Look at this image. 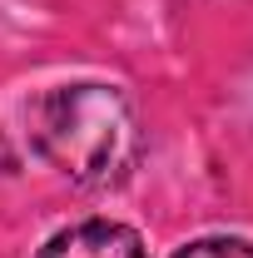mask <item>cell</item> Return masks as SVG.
<instances>
[{
	"instance_id": "1",
	"label": "cell",
	"mask_w": 253,
	"mask_h": 258,
	"mask_svg": "<svg viewBox=\"0 0 253 258\" xmlns=\"http://www.w3.org/2000/svg\"><path fill=\"white\" fill-rule=\"evenodd\" d=\"M30 144L75 184H119L139 159V124L119 90L60 85L30 104Z\"/></svg>"
},
{
	"instance_id": "3",
	"label": "cell",
	"mask_w": 253,
	"mask_h": 258,
	"mask_svg": "<svg viewBox=\"0 0 253 258\" xmlns=\"http://www.w3.org/2000/svg\"><path fill=\"white\" fill-rule=\"evenodd\" d=\"M174 258H253V243H248V238H228V233H219V238H194L189 248H179Z\"/></svg>"
},
{
	"instance_id": "2",
	"label": "cell",
	"mask_w": 253,
	"mask_h": 258,
	"mask_svg": "<svg viewBox=\"0 0 253 258\" xmlns=\"http://www.w3.org/2000/svg\"><path fill=\"white\" fill-rule=\"evenodd\" d=\"M40 258H149L144 253V238L129 224H114V219H90V224L60 228Z\"/></svg>"
}]
</instances>
